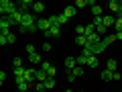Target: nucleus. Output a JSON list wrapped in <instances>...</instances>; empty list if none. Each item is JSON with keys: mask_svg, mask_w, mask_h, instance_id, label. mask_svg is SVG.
Returning <instances> with one entry per match:
<instances>
[{"mask_svg": "<svg viewBox=\"0 0 122 92\" xmlns=\"http://www.w3.org/2000/svg\"><path fill=\"white\" fill-rule=\"evenodd\" d=\"M14 10H16V4H14V2H10V0H0V14L10 17Z\"/></svg>", "mask_w": 122, "mask_h": 92, "instance_id": "f257e3e1", "label": "nucleus"}, {"mask_svg": "<svg viewBox=\"0 0 122 92\" xmlns=\"http://www.w3.org/2000/svg\"><path fill=\"white\" fill-rule=\"evenodd\" d=\"M22 17H25V14L16 8V10H14V12L8 17V21H10V25H18V27H20V25H22Z\"/></svg>", "mask_w": 122, "mask_h": 92, "instance_id": "f03ea898", "label": "nucleus"}, {"mask_svg": "<svg viewBox=\"0 0 122 92\" xmlns=\"http://www.w3.org/2000/svg\"><path fill=\"white\" fill-rule=\"evenodd\" d=\"M49 29H51V23H49V18H37V31H43V33H47Z\"/></svg>", "mask_w": 122, "mask_h": 92, "instance_id": "7ed1b4c3", "label": "nucleus"}, {"mask_svg": "<svg viewBox=\"0 0 122 92\" xmlns=\"http://www.w3.org/2000/svg\"><path fill=\"white\" fill-rule=\"evenodd\" d=\"M87 6H92V12H94V17H102L104 8H102V6H98L94 0H87Z\"/></svg>", "mask_w": 122, "mask_h": 92, "instance_id": "20e7f679", "label": "nucleus"}, {"mask_svg": "<svg viewBox=\"0 0 122 92\" xmlns=\"http://www.w3.org/2000/svg\"><path fill=\"white\" fill-rule=\"evenodd\" d=\"M22 80H25L26 84L33 82V80H35V68H26V70H25V76H22Z\"/></svg>", "mask_w": 122, "mask_h": 92, "instance_id": "39448f33", "label": "nucleus"}, {"mask_svg": "<svg viewBox=\"0 0 122 92\" xmlns=\"http://www.w3.org/2000/svg\"><path fill=\"white\" fill-rule=\"evenodd\" d=\"M61 35V27L59 25H51V29L45 33V37H59Z\"/></svg>", "mask_w": 122, "mask_h": 92, "instance_id": "423d86ee", "label": "nucleus"}, {"mask_svg": "<svg viewBox=\"0 0 122 92\" xmlns=\"http://www.w3.org/2000/svg\"><path fill=\"white\" fill-rule=\"evenodd\" d=\"M108 8H110V12H120V8H122V2H118V0H110Z\"/></svg>", "mask_w": 122, "mask_h": 92, "instance_id": "0eeeda50", "label": "nucleus"}, {"mask_svg": "<svg viewBox=\"0 0 122 92\" xmlns=\"http://www.w3.org/2000/svg\"><path fill=\"white\" fill-rule=\"evenodd\" d=\"M114 23H116V18H114L112 14H108V17H104V18H102V25H104L106 29H110V27H112Z\"/></svg>", "mask_w": 122, "mask_h": 92, "instance_id": "6e6552de", "label": "nucleus"}, {"mask_svg": "<svg viewBox=\"0 0 122 92\" xmlns=\"http://www.w3.org/2000/svg\"><path fill=\"white\" fill-rule=\"evenodd\" d=\"M75 12H77V8H75V6H65V8H63V14H65L67 18H73Z\"/></svg>", "mask_w": 122, "mask_h": 92, "instance_id": "1a4fd4ad", "label": "nucleus"}, {"mask_svg": "<svg viewBox=\"0 0 122 92\" xmlns=\"http://www.w3.org/2000/svg\"><path fill=\"white\" fill-rule=\"evenodd\" d=\"M16 86H18V90L26 92V90H29V88H30V84H26V82H25V80H22V78H16Z\"/></svg>", "mask_w": 122, "mask_h": 92, "instance_id": "9d476101", "label": "nucleus"}, {"mask_svg": "<svg viewBox=\"0 0 122 92\" xmlns=\"http://www.w3.org/2000/svg\"><path fill=\"white\" fill-rule=\"evenodd\" d=\"M47 78H49V76L45 74L43 70H35V80H37V82H45Z\"/></svg>", "mask_w": 122, "mask_h": 92, "instance_id": "9b49d317", "label": "nucleus"}, {"mask_svg": "<svg viewBox=\"0 0 122 92\" xmlns=\"http://www.w3.org/2000/svg\"><path fill=\"white\" fill-rule=\"evenodd\" d=\"M98 63H100V61H98V57H96V55H90L86 66H87V68H98Z\"/></svg>", "mask_w": 122, "mask_h": 92, "instance_id": "f8f14e48", "label": "nucleus"}, {"mask_svg": "<svg viewBox=\"0 0 122 92\" xmlns=\"http://www.w3.org/2000/svg\"><path fill=\"white\" fill-rule=\"evenodd\" d=\"M116 68H118V61H116V59H108L106 70H108V72H116Z\"/></svg>", "mask_w": 122, "mask_h": 92, "instance_id": "ddd939ff", "label": "nucleus"}, {"mask_svg": "<svg viewBox=\"0 0 122 92\" xmlns=\"http://www.w3.org/2000/svg\"><path fill=\"white\" fill-rule=\"evenodd\" d=\"M65 68H67L69 72L73 70V68H75V57H71V55H69V57H65Z\"/></svg>", "mask_w": 122, "mask_h": 92, "instance_id": "4468645a", "label": "nucleus"}, {"mask_svg": "<svg viewBox=\"0 0 122 92\" xmlns=\"http://www.w3.org/2000/svg\"><path fill=\"white\" fill-rule=\"evenodd\" d=\"M75 43H77L79 47H86V43H87L86 35H75Z\"/></svg>", "mask_w": 122, "mask_h": 92, "instance_id": "2eb2a0df", "label": "nucleus"}, {"mask_svg": "<svg viewBox=\"0 0 122 92\" xmlns=\"http://www.w3.org/2000/svg\"><path fill=\"white\" fill-rule=\"evenodd\" d=\"M92 33H96V27H94V25H86V27H83V35H86V37H90Z\"/></svg>", "mask_w": 122, "mask_h": 92, "instance_id": "dca6fc26", "label": "nucleus"}, {"mask_svg": "<svg viewBox=\"0 0 122 92\" xmlns=\"http://www.w3.org/2000/svg\"><path fill=\"white\" fill-rule=\"evenodd\" d=\"M86 63H87V57L86 55H77V57H75V66H86Z\"/></svg>", "mask_w": 122, "mask_h": 92, "instance_id": "f3484780", "label": "nucleus"}, {"mask_svg": "<svg viewBox=\"0 0 122 92\" xmlns=\"http://www.w3.org/2000/svg\"><path fill=\"white\" fill-rule=\"evenodd\" d=\"M29 61H30V63H41V55H39V53H30Z\"/></svg>", "mask_w": 122, "mask_h": 92, "instance_id": "a211bd4d", "label": "nucleus"}, {"mask_svg": "<svg viewBox=\"0 0 122 92\" xmlns=\"http://www.w3.org/2000/svg\"><path fill=\"white\" fill-rule=\"evenodd\" d=\"M25 70H26V68H14V70H12L14 78H22V76H25Z\"/></svg>", "mask_w": 122, "mask_h": 92, "instance_id": "6ab92c4d", "label": "nucleus"}, {"mask_svg": "<svg viewBox=\"0 0 122 92\" xmlns=\"http://www.w3.org/2000/svg\"><path fill=\"white\" fill-rule=\"evenodd\" d=\"M33 10H35V12H43L45 4H43V2H33Z\"/></svg>", "mask_w": 122, "mask_h": 92, "instance_id": "aec40b11", "label": "nucleus"}, {"mask_svg": "<svg viewBox=\"0 0 122 92\" xmlns=\"http://www.w3.org/2000/svg\"><path fill=\"white\" fill-rule=\"evenodd\" d=\"M83 72H86V70H83V68H81V66H75V68H73V70H71V74H73V76H75V78H79V76H81V74H83Z\"/></svg>", "mask_w": 122, "mask_h": 92, "instance_id": "412c9836", "label": "nucleus"}, {"mask_svg": "<svg viewBox=\"0 0 122 92\" xmlns=\"http://www.w3.org/2000/svg\"><path fill=\"white\" fill-rule=\"evenodd\" d=\"M112 74L114 72H108V70L102 72V80H104V82H110V80H112Z\"/></svg>", "mask_w": 122, "mask_h": 92, "instance_id": "4be33fe9", "label": "nucleus"}, {"mask_svg": "<svg viewBox=\"0 0 122 92\" xmlns=\"http://www.w3.org/2000/svg\"><path fill=\"white\" fill-rule=\"evenodd\" d=\"M106 31H108V29H106L104 25H98V27H96V33H98L100 37H104V35H106Z\"/></svg>", "mask_w": 122, "mask_h": 92, "instance_id": "5701e85b", "label": "nucleus"}, {"mask_svg": "<svg viewBox=\"0 0 122 92\" xmlns=\"http://www.w3.org/2000/svg\"><path fill=\"white\" fill-rule=\"evenodd\" d=\"M51 68H53V66H51V63H49V61H41V70H43L45 74H47V72L51 70Z\"/></svg>", "mask_w": 122, "mask_h": 92, "instance_id": "b1692460", "label": "nucleus"}, {"mask_svg": "<svg viewBox=\"0 0 122 92\" xmlns=\"http://www.w3.org/2000/svg\"><path fill=\"white\" fill-rule=\"evenodd\" d=\"M63 23H67V17H65V14H63V12H61V14H57V25H63Z\"/></svg>", "mask_w": 122, "mask_h": 92, "instance_id": "393cba45", "label": "nucleus"}, {"mask_svg": "<svg viewBox=\"0 0 122 92\" xmlns=\"http://www.w3.org/2000/svg\"><path fill=\"white\" fill-rule=\"evenodd\" d=\"M43 84H45V90H47V88H53V86H55V80H53V78H47Z\"/></svg>", "mask_w": 122, "mask_h": 92, "instance_id": "a878e982", "label": "nucleus"}, {"mask_svg": "<svg viewBox=\"0 0 122 92\" xmlns=\"http://www.w3.org/2000/svg\"><path fill=\"white\" fill-rule=\"evenodd\" d=\"M114 41H116V35H108V37H104V43H106V45L114 43Z\"/></svg>", "mask_w": 122, "mask_h": 92, "instance_id": "bb28decb", "label": "nucleus"}, {"mask_svg": "<svg viewBox=\"0 0 122 92\" xmlns=\"http://www.w3.org/2000/svg\"><path fill=\"white\" fill-rule=\"evenodd\" d=\"M114 29H116V33H118V31H122V18L120 17H118L116 23H114Z\"/></svg>", "mask_w": 122, "mask_h": 92, "instance_id": "cd10ccee", "label": "nucleus"}, {"mask_svg": "<svg viewBox=\"0 0 122 92\" xmlns=\"http://www.w3.org/2000/svg\"><path fill=\"white\" fill-rule=\"evenodd\" d=\"M6 41H8V43H14V41H16V35H14L12 31H10L8 35H6Z\"/></svg>", "mask_w": 122, "mask_h": 92, "instance_id": "c85d7f7f", "label": "nucleus"}, {"mask_svg": "<svg viewBox=\"0 0 122 92\" xmlns=\"http://www.w3.org/2000/svg\"><path fill=\"white\" fill-rule=\"evenodd\" d=\"M83 6H87V0H77L75 2V8H83Z\"/></svg>", "mask_w": 122, "mask_h": 92, "instance_id": "c756f323", "label": "nucleus"}, {"mask_svg": "<svg viewBox=\"0 0 122 92\" xmlns=\"http://www.w3.org/2000/svg\"><path fill=\"white\" fill-rule=\"evenodd\" d=\"M102 18H104V14H102V17H94V23H92V25H94V27L102 25Z\"/></svg>", "mask_w": 122, "mask_h": 92, "instance_id": "7c9ffc66", "label": "nucleus"}, {"mask_svg": "<svg viewBox=\"0 0 122 92\" xmlns=\"http://www.w3.org/2000/svg\"><path fill=\"white\" fill-rule=\"evenodd\" d=\"M14 68H22V59L20 57H14Z\"/></svg>", "mask_w": 122, "mask_h": 92, "instance_id": "2f4dec72", "label": "nucleus"}, {"mask_svg": "<svg viewBox=\"0 0 122 92\" xmlns=\"http://www.w3.org/2000/svg\"><path fill=\"white\" fill-rule=\"evenodd\" d=\"M8 43V41H6V35H2V33H0V47H2V45H6Z\"/></svg>", "mask_w": 122, "mask_h": 92, "instance_id": "473e14b6", "label": "nucleus"}, {"mask_svg": "<svg viewBox=\"0 0 122 92\" xmlns=\"http://www.w3.org/2000/svg\"><path fill=\"white\" fill-rule=\"evenodd\" d=\"M26 53L30 55V53H37V51H35V47H33V45H26Z\"/></svg>", "mask_w": 122, "mask_h": 92, "instance_id": "72a5a7b5", "label": "nucleus"}, {"mask_svg": "<svg viewBox=\"0 0 122 92\" xmlns=\"http://www.w3.org/2000/svg\"><path fill=\"white\" fill-rule=\"evenodd\" d=\"M43 51H51V43H47V41H45V43H43Z\"/></svg>", "mask_w": 122, "mask_h": 92, "instance_id": "f704fd0d", "label": "nucleus"}, {"mask_svg": "<svg viewBox=\"0 0 122 92\" xmlns=\"http://www.w3.org/2000/svg\"><path fill=\"white\" fill-rule=\"evenodd\" d=\"M120 78H122V76L118 74V72H114V74H112V80H116V82H118V80H120Z\"/></svg>", "mask_w": 122, "mask_h": 92, "instance_id": "c9c22d12", "label": "nucleus"}, {"mask_svg": "<svg viewBox=\"0 0 122 92\" xmlns=\"http://www.w3.org/2000/svg\"><path fill=\"white\" fill-rule=\"evenodd\" d=\"M73 80H75V76L69 72V74H67V82H73Z\"/></svg>", "mask_w": 122, "mask_h": 92, "instance_id": "e433bc0d", "label": "nucleus"}, {"mask_svg": "<svg viewBox=\"0 0 122 92\" xmlns=\"http://www.w3.org/2000/svg\"><path fill=\"white\" fill-rule=\"evenodd\" d=\"M0 80H2V82L6 80V72H0Z\"/></svg>", "mask_w": 122, "mask_h": 92, "instance_id": "4c0bfd02", "label": "nucleus"}, {"mask_svg": "<svg viewBox=\"0 0 122 92\" xmlns=\"http://www.w3.org/2000/svg\"><path fill=\"white\" fill-rule=\"evenodd\" d=\"M118 39H122V31H118V33H116V41Z\"/></svg>", "mask_w": 122, "mask_h": 92, "instance_id": "58836bf2", "label": "nucleus"}, {"mask_svg": "<svg viewBox=\"0 0 122 92\" xmlns=\"http://www.w3.org/2000/svg\"><path fill=\"white\" fill-rule=\"evenodd\" d=\"M118 17H120V18H122V8H120V12H118Z\"/></svg>", "mask_w": 122, "mask_h": 92, "instance_id": "ea45409f", "label": "nucleus"}, {"mask_svg": "<svg viewBox=\"0 0 122 92\" xmlns=\"http://www.w3.org/2000/svg\"><path fill=\"white\" fill-rule=\"evenodd\" d=\"M2 21H4V17H2V14H0V23H2Z\"/></svg>", "mask_w": 122, "mask_h": 92, "instance_id": "a19ab883", "label": "nucleus"}, {"mask_svg": "<svg viewBox=\"0 0 122 92\" xmlns=\"http://www.w3.org/2000/svg\"><path fill=\"white\" fill-rule=\"evenodd\" d=\"M65 92H73V90H71V88H67V90H65Z\"/></svg>", "mask_w": 122, "mask_h": 92, "instance_id": "79ce46f5", "label": "nucleus"}, {"mask_svg": "<svg viewBox=\"0 0 122 92\" xmlns=\"http://www.w3.org/2000/svg\"><path fill=\"white\" fill-rule=\"evenodd\" d=\"M2 84H4V82H2V80H0V86H2Z\"/></svg>", "mask_w": 122, "mask_h": 92, "instance_id": "37998d69", "label": "nucleus"}, {"mask_svg": "<svg viewBox=\"0 0 122 92\" xmlns=\"http://www.w3.org/2000/svg\"><path fill=\"white\" fill-rule=\"evenodd\" d=\"M102 92H106V90H102Z\"/></svg>", "mask_w": 122, "mask_h": 92, "instance_id": "c03bdc74", "label": "nucleus"}]
</instances>
